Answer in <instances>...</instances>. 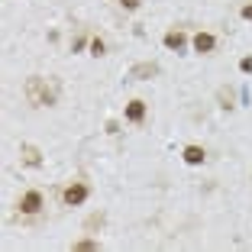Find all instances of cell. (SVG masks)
<instances>
[{
    "mask_svg": "<svg viewBox=\"0 0 252 252\" xmlns=\"http://www.w3.org/2000/svg\"><path fill=\"white\" fill-rule=\"evenodd\" d=\"M26 100L32 107H55L59 104V84L42 74H30L26 78Z\"/></svg>",
    "mask_w": 252,
    "mask_h": 252,
    "instance_id": "6da1fadb",
    "label": "cell"
},
{
    "mask_svg": "<svg viewBox=\"0 0 252 252\" xmlns=\"http://www.w3.org/2000/svg\"><path fill=\"white\" fill-rule=\"evenodd\" d=\"M88 197H91V185L88 181H71V185L62 191V204H65V207H81Z\"/></svg>",
    "mask_w": 252,
    "mask_h": 252,
    "instance_id": "7a4b0ae2",
    "label": "cell"
},
{
    "mask_svg": "<svg viewBox=\"0 0 252 252\" xmlns=\"http://www.w3.org/2000/svg\"><path fill=\"white\" fill-rule=\"evenodd\" d=\"M42 191H36V188H32V191H26L20 197V204H16V207H20V214H26V217H32V214H39V210H42Z\"/></svg>",
    "mask_w": 252,
    "mask_h": 252,
    "instance_id": "3957f363",
    "label": "cell"
},
{
    "mask_svg": "<svg viewBox=\"0 0 252 252\" xmlns=\"http://www.w3.org/2000/svg\"><path fill=\"white\" fill-rule=\"evenodd\" d=\"M20 162L26 165V168H42L45 158H42V152H39L32 142H23V146H20Z\"/></svg>",
    "mask_w": 252,
    "mask_h": 252,
    "instance_id": "277c9868",
    "label": "cell"
},
{
    "mask_svg": "<svg viewBox=\"0 0 252 252\" xmlns=\"http://www.w3.org/2000/svg\"><path fill=\"white\" fill-rule=\"evenodd\" d=\"M162 45L168 49V52H185V45H188V36L181 30H168L162 36Z\"/></svg>",
    "mask_w": 252,
    "mask_h": 252,
    "instance_id": "5b68a950",
    "label": "cell"
},
{
    "mask_svg": "<svg viewBox=\"0 0 252 252\" xmlns=\"http://www.w3.org/2000/svg\"><path fill=\"white\" fill-rule=\"evenodd\" d=\"M191 45H194V52L210 55V52L217 49V36H214V32H197V36L191 39Z\"/></svg>",
    "mask_w": 252,
    "mask_h": 252,
    "instance_id": "8992f818",
    "label": "cell"
},
{
    "mask_svg": "<svg viewBox=\"0 0 252 252\" xmlns=\"http://www.w3.org/2000/svg\"><path fill=\"white\" fill-rule=\"evenodd\" d=\"M156 74H158V62H139V65L129 68V78H136V81H149Z\"/></svg>",
    "mask_w": 252,
    "mask_h": 252,
    "instance_id": "52a82bcc",
    "label": "cell"
},
{
    "mask_svg": "<svg viewBox=\"0 0 252 252\" xmlns=\"http://www.w3.org/2000/svg\"><path fill=\"white\" fill-rule=\"evenodd\" d=\"M126 120L129 123H146V100H139V97H133L129 104H126Z\"/></svg>",
    "mask_w": 252,
    "mask_h": 252,
    "instance_id": "ba28073f",
    "label": "cell"
},
{
    "mask_svg": "<svg viewBox=\"0 0 252 252\" xmlns=\"http://www.w3.org/2000/svg\"><path fill=\"white\" fill-rule=\"evenodd\" d=\"M181 158H185V165H204V158H207V152H204V146H185V152H181Z\"/></svg>",
    "mask_w": 252,
    "mask_h": 252,
    "instance_id": "9c48e42d",
    "label": "cell"
},
{
    "mask_svg": "<svg viewBox=\"0 0 252 252\" xmlns=\"http://www.w3.org/2000/svg\"><path fill=\"white\" fill-rule=\"evenodd\" d=\"M71 249H74V252H94V249H100V243L88 236V239H78V243H74Z\"/></svg>",
    "mask_w": 252,
    "mask_h": 252,
    "instance_id": "30bf717a",
    "label": "cell"
},
{
    "mask_svg": "<svg viewBox=\"0 0 252 252\" xmlns=\"http://www.w3.org/2000/svg\"><path fill=\"white\" fill-rule=\"evenodd\" d=\"M91 55H94V59H104V55H107V42L100 36L91 39Z\"/></svg>",
    "mask_w": 252,
    "mask_h": 252,
    "instance_id": "8fae6325",
    "label": "cell"
},
{
    "mask_svg": "<svg viewBox=\"0 0 252 252\" xmlns=\"http://www.w3.org/2000/svg\"><path fill=\"white\" fill-rule=\"evenodd\" d=\"M100 223H104V214H91L84 226H88V230H94V226H100Z\"/></svg>",
    "mask_w": 252,
    "mask_h": 252,
    "instance_id": "7c38bea8",
    "label": "cell"
},
{
    "mask_svg": "<svg viewBox=\"0 0 252 252\" xmlns=\"http://www.w3.org/2000/svg\"><path fill=\"white\" fill-rule=\"evenodd\" d=\"M239 71H243V74H252V55L239 59Z\"/></svg>",
    "mask_w": 252,
    "mask_h": 252,
    "instance_id": "4fadbf2b",
    "label": "cell"
},
{
    "mask_svg": "<svg viewBox=\"0 0 252 252\" xmlns=\"http://www.w3.org/2000/svg\"><path fill=\"white\" fill-rule=\"evenodd\" d=\"M239 16H243L246 23H252V0H249V3H243V7H239Z\"/></svg>",
    "mask_w": 252,
    "mask_h": 252,
    "instance_id": "5bb4252c",
    "label": "cell"
},
{
    "mask_svg": "<svg viewBox=\"0 0 252 252\" xmlns=\"http://www.w3.org/2000/svg\"><path fill=\"white\" fill-rule=\"evenodd\" d=\"M84 45H91V42H88V36H78V39L71 42V52H81Z\"/></svg>",
    "mask_w": 252,
    "mask_h": 252,
    "instance_id": "9a60e30c",
    "label": "cell"
},
{
    "mask_svg": "<svg viewBox=\"0 0 252 252\" xmlns=\"http://www.w3.org/2000/svg\"><path fill=\"white\" fill-rule=\"evenodd\" d=\"M120 7H123V10H139L142 0H120Z\"/></svg>",
    "mask_w": 252,
    "mask_h": 252,
    "instance_id": "2e32d148",
    "label": "cell"
}]
</instances>
